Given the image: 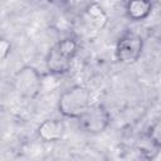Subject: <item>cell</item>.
<instances>
[{"label":"cell","mask_w":161,"mask_h":161,"mask_svg":"<svg viewBox=\"0 0 161 161\" xmlns=\"http://www.w3.org/2000/svg\"><path fill=\"white\" fill-rule=\"evenodd\" d=\"M80 127L92 135L102 133L111 123V114L103 104H92L79 118Z\"/></svg>","instance_id":"obj_5"},{"label":"cell","mask_w":161,"mask_h":161,"mask_svg":"<svg viewBox=\"0 0 161 161\" xmlns=\"http://www.w3.org/2000/svg\"><path fill=\"white\" fill-rule=\"evenodd\" d=\"M143 39L140 34L133 31L125 33L116 44V59L123 64H132L137 62L142 54Z\"/></svg>","instance_id":"obj_3"},{"label":"cell","mask_w":161,"mask_h":161,"mask_svg":"<svg viewBox=\"0 0 161 161\" xmlns=\"http://www.w3.org/2000/svg\"><path fill=\"white\" fill-rule=\"evenodd\" d=\"M80 18L83 19L84 24L93 30H101L103 29L108 23V15L104 11V9L101 6L99 3L94 1L91 4L82 14Z\"/></svg>","instance_id":"obj_7"},{"label":"cell","mask_w":161,"mask_h":161,"mask_svg":"<svg viewBox=\"0 0 161 161\" xmlns=\"http://www.w3.org/2000/svg\"><path fill=\"white\" fill-rule=\"evenodd\" d=\"M148 140L151 141L152 145H155L156 147H161V118L156 119L148 131Z\"/></svg>","instance_id":"obj_10"},{"label":"cell","mask_w":161,"mask_h":161,"mask_svg":"<svg viewBox=\"0 0 161 161\" xmlns=\"http://www.w3.org/2000/svg\"><path fill=\"white\" fill-rule=\"evenodd\" d=\"M78 44L72 36L58 40L48 52L45 58V65L49 73L62 75L70 70L72 63L77 55Z\"/></svg>","instance_id":"obj_1"},{"label":"cell","mask_w":161,"mask_h":161,"mask_svg":"<svg viewBox=\"0 0 161 161\" xmlns=\"http://www.w3.org/2000/svg\"><path fill=\"white\" fill-rule=\"evenodd\" d=\"M92 106V92L80 84L67 88L58 99V111L67 118H79Z\"/></svg>","instance_id":"obj_2"},{"label":"cell","mask_w":161,"mask_h":161,"mask_svg":"<svg viewBox=\"0 0 161 161\" xmlns=\"http://www.w3.org/2000/svg\"><path fill=\"white\" fill-rule=\"evenodd\" d=\"M64 133H65V123L59 118L44 119L36 130V135L43 142L60 141Z\"/></svg>","instance_id":"obj_6"},{"label":"cell","mask_w":161,"mask_h":161,"mask_svg":"<svg viewBox=\"0 0 161 161\" xmlns=\"http://www.w3.org/2000/svg\"><path fill=\"white\" fill-rule=\"evenodd\" d=\"M10 52H11L10 42H8L6 39H1L0 40V55H1V59H6V57L10 54Z\"/></svg>","instance_id":"obj_11"},{"label":"cell","mask_w":161,"mask_h":161,"mask_svg":"<svg viewBox=\"0 0 161 161\" xmlns=\"http://www.w3.org/2000/svg\"><path fill=\"white\" fill-rule=\"evenodd\" d=\"M96 0H63V5L67 10L77 14H82L91 4H93Z\"/></svg>","instance_id":"obj_9"},{"label":"cell","mask_w":161,"mask_h":161,"mask_svg":"<svg viewBox=\"0 0 161 161\" xmlns=\"http://www.w3.org/2000/svg\"><path fill=\"white\" fill-rule=\"evenodd\" d=\"M152 0H128L126 3V14L133 21H142L151 14Z\"/></svg>","instance_id":"obj_8"},{"label":"cell","mask_w":161,"mask_h":161,"mask_svg":"<svg viewBox=\"0 0 161 161\" xmlns=\"http://www.w3.org/2000/svg\"><path fill=\"white\" fill-rule=\"evenodd\" d=\"M14 86L21 97L34 98L42 89V74L36 68L24 65L16 72L14 77Z\"/></svg>","instance_id":"obj_4"},{"label":"cell","mask_w":161,"mask_h":161,"mask_svg":"<svg viewBox=\"0 0 161 161\" xmlns=\"http://www.w3.org/2000/svg\"><path fill=\"white\" fill-rule=\"evenodd\" d=\"M156 1H157V3H158V4H161V0H156Z\"/></svg>","instance_id":"obj_12"}]
</instances>
